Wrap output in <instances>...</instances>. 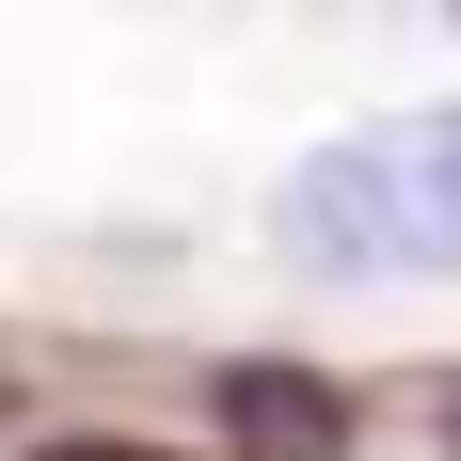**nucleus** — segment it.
<instances>
[{"instance_id":"nucleus-1","label":"nucleus","mask_w":461,"mask_h":461,"mask_svg":"<svg viewBox=\"0 0 461 461\" xmlns=\"http://www.w3.org/2000/svg\"><path fill=\"white\" fill-rule=\"evenodd\" d=\"M271 239L303 255V271H350V286H382V271H461V95L319 143V159L271 191Z\"/></svg>"},{"instance_id":"nucleus-2","label":"nucleus","mask_w":461,"mask_h":461,"mask_svg":"<svg viewBox=\"0 0 461 461\" xmlns=\"http://www.w3.org/2000/svg\"><path fill=\"white\" fill-rule=\"evenodd\" d=\"M207 414H223L239 461H350V398L303 382V366H223V382H207Z\"/></svg>"},{"instance_id":"nucleus-3","label":"nucleus","mask_w":461,"mask_h":461,"mask_svg":"<svg viewBox=\"0 0 461 461\" xmlns=\"http://www.w3.org/2000/svg\"><path fill=\"white\" fill-rule=\"evenodd\" d=\"M32 461H176V446H112V429H80V446H32Z\"/></svg>"},{"instance_id":"nucleus-4","label":"nucleus","mask_w":461,"mask_h":461,"mask_svg":"<svg viewBox=\"0 0 461 461\" xmlns=\"http://www.w3.org/2000/svg\"><path fill=\"white\" fill-rule=\"evenodd\" d=\"M446 414H461V398H446Z\"/></svg>"}]
</instances>
